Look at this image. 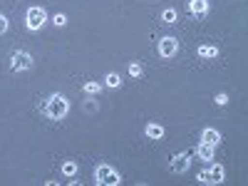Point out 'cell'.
<instances>
[{"mask_svg":"<svg viewBox=\"0 0 248 186\" xmlns=\"http://www.w3.org/2000/svg\"><path fill=\"white\" fill-rule=\"evenodd\" d=\"M43 112H45V117H47V119H52V122L65 119V117H67V112H70V99H67L65 94L55 92V94H50V97H47Z\"/></svg>","mask_w":248,"mask_h":186,"instance_id":"obj_1","label":"cell"},{"mask_svg":"<svg viewBox=\"0 0 248 186\" xmlns=\"http://www.w3.org/2000/svg\"><path fill=\"white\" fill-rule=\"evenodd\" d=\"M94 181L102 184V186H119L122 176L117 174L114 167H109V164H97L94 167Z\"/></svg>","mask_w":248,"mask_h":186,"instance_id":"obj_2","label":"cell"},{"mask_svg":"<svg viewBox=\"0 0 248 186\" xmlns=\"http://www.w3.org/2000/svg\"><path fill=\"white\" fill-rule=\"evenodd\" d=\"M45 23H47V13H45V8H40V5L28 8V13H25V25H28V30L37 32V30H43V28H45Z\"/></svg>","mask_w":248,"mask_h":186,"instance_id":"obj_3","label":"cell"},{"mask_svg":"<svg viewBox=\"0 0 248 186\" xmlns=\"http://www.w3.org/2000/svg\"><path fill=\"white\" fill-rule=\"evenodd\" d=\"M32 65H35V60L28 50H15L10 55V70L13 72H28V70H32Z\"/></svg>","mask_w":248,"mask_h":186,"instance_id":"obj_4","label":"cell"},{"mask_svg":"<svg viewBox=\"0 0 248 186\" xmlns=\"http://www.w3.org/2000/svg\"><path fill=\"white\" fill-rule=\"evenodd\" d=\"M156 50H159V55H161L164 60H171V57L179 52V40L171 37V35L161 37V40H159V45H156Z\"/></svg>","mask_w":248,"mask_h":186,"instance_id":"obj_5","label":"cell"},{"mask_svg":"<svg viewBox=\"0 0 248 186\" xmlns=\"http://www.w3.org/2000/svg\"><path fill=\"white\" fill-rule=\"evenodd\" d=\"M189 156H191L189 152L174 154V156H171V161H169V169H171L174 174H184L186 169H189V164H191V159H189Z\"/></svg>","mask_w":248,"mask_h":186,"instance_id":"obj_6","label":"cell"},{"mask_svg":"<svg viewBox=\"0 0 248 186\" xmlns=\"http://www.w3.org/2000/svg\"><path fill=\"white\" fill-rule=\"evenodd\" d=\"M206 13H209V0H189V15L201 20Z\"/></svg>","mask_w":248,"mask_h":186,"instance_id":"obj_7","label":"cell"},{"mask_svg":"<svg viewBox=\"0 0 248 186\" xmlns=\"http://www.w3.org/2000/svg\"><path fill=\"white\" fill-rule=\"evenodd\" d=\"M196 156H199L201 161H214V156H216V147L199 141V144H196Z\"/></svg>","mask_w":248,"mask_h":186,"instance_id":"obj_8","label":"cell"},{"mask_svg":"<svg viewBox=\"0 0 248 186\" xmlns=\"http://www.w3.org/2000/svg\"><path fill=\"white\" fill-rule=\"evenodd\" d=\"M201 141L203 144H211V147H218V144H221V132L214 129V127H206L201 132Z\"/></svg>","mask_w":248,"mask_h":186,"instance_id":"obj_9","label":"cell"},{"mask_svg":"<svg viewBox=\"0 0 248 186\" xmlns=\"http://www.w3.org/2000/svg\"><path fill=\"white\" fill-rule=\"evenodd\" d=\"M144 134H147L149 139H161L164 134H167V129L161 127V124H156V122H152V124H147L144 127Z\"/></svg>","mask_w":248,"mask_h":186,"instance_id":"obj_10","label":"cell"},{"mask_svg":"<svg viewBox=\"0 0 248 186\" xmlns=\"http://www.w3.org/2000/svg\"><path fill=\"white\" fill-rule=\"evenodd\" d=\"M199 57H203V60H216V57H218V47H216V45H199Z\"/></svg>","mask_w":248,"mask_h":186,"instance_id":"obj_11","label":"cell"},{"mask_svg":"<svg viewBox=\"0 0 248 186\" xmlns=\"http://www.w3.org/2000/svg\"><path fill=\"white\" fill-rule=\"evenodd\" d=\"M209 176H211V184H221L223 176H226V169L221 164H214V167H209Z\"/></svg>","mask_w":248,"mask_h":186,"instance_id":"obj_12","label":"cell"},{"mask_svg":"<svg viewBox=\"0 0 248 186\" xmlns=\"http://www.w3.org/2000/svg\"><path fill=\"white\" fill-rule=\"evenodd\" d=\"M105 85L112 87V90H117V87H122V77H119L117 72H107V75H105Z\"/></svg>","mask_w":248,"mask_h":186,"instance_id":"obj_13","label":"cell"},{"mask_svg":"<svg viewBox=\"0 0 248 186\" xmlns=\"http://www.w3.org/2000/svg\"><path fill=\"white\" fill-rule=\"evenodd\" d=\"M82 90H85V94H99L102 85H99V82H85V87H82Z\"/></svg>","mask_w":248,"mask_h":186,"instance_id":"obj_14","label":"cell"},{"mask_svg":"<svg viewBox=\"0 0 248 186\" xmlns=\"http://www.w3.org/2000/svg\"><path fill=\"white\" fill-rule=\"evenodd\" d=\"M161 20H164V23H169V25L176 23V10L174 8H167V10L161 13Z\"/></svg>","mask_w":248,"mask_h":186,"instance_id":"obj_15","label":"cell"},{"mask_svg":"<svg viewBox=\"0 0 248 186\" xmlns=\"http://www.w3.org/2000/svg\"><path fill=\"white\" fill-rule=\"evenodd\" d=\"M62 174H65V176H75L77 174V164L75 161H65V164H62Z\"/></svg>","mask_w":248,"mask_h":186,"instance_id":"obj_16","label":"cell"},{"mask_svg":"<svg viewBox=\"0 0 248 186\" xmlns=\"http://www.w3.org/2000/svg\"><path fill=\"white\" fill-rule=\"evenodd\" d=\"M129 75L132 77H141L144 75V67L139 65V62H132V65H129Z\"/></svg>","mask_w":248,"mask_h":186,"instance_id":"obj_17","label":"cell"},{"mask_svg":"<svg viewBox=\"0 0 248 186\" xmlns=\"http://www.w3.org/2000/svg\"><path fill=\"white\" fill-rule=\"evenodd\" d=\"M52 23H55L57 28H65V25H67V15H62V13L52 15Z\"/></svg>","mask_w":248,"mask_h":186,"instance_id":"obj_18","label":"cell"},{"mask_svg":"<svg viewBox=\"0 0 248 186\" xmlns=\"http://www.w3.org/2000/svg\"><path fill=\"white\" fill-rule=\"evenodd\" d=\"M199 184H211V176H209V169H203V171H199Z\"/></svg>","mask_w":248,"mask_h":186,"instance_id":"obj_19","label":"cell"},{"mask_svg":"<svg viewBox=\"0 0 248 186\" xmlns=\"http://www.w3.org/2000/svg\"><path fill=\"white\" fill-rule=\"evenodd\" d=\"M8 28H10L8 17H5V15H0V35H5V32H8Z\"/></svg>","mask_w":248,"mask_h":186,"instance_id":"obj_20","label":"cell"},{"mask_svg":"<svg viewBox=\"0 0 248 186\" xmlns=\"http://www.w3.org/2000/svg\"><path fill=\"white\" fill-rule=\"evenodd\" d=\"M216 105H221V107H223V105H229V94H223V92L216 94Z\"/></svg>","mask_w":248,"mask_h":186,"instance_id":"obj_21","label":"cell"}]
</instances>
